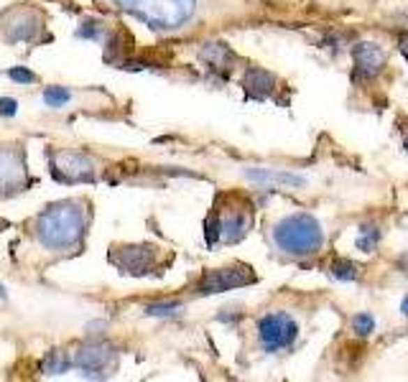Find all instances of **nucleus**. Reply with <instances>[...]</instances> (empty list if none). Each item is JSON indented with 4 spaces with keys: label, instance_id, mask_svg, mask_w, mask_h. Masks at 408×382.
<instances>
[{
    "label": "nucleus",
    "instance_id": "16",
    "mask_svg": "<svg viewBox=\"0 0 408 382\" xmlns=\"http://www.w3.org/2000/svg\"><path fill=\"white\" fill-rule=\"evenodd\" d=\"M151 314V316H174V314H179L181 311V306L179 303H151L149 309H146Z\"/></svg>",
    "mask_w": 408,
    "mask_h": 382
},
{
    "label": "nucleus",
    "instance_id": "23",
    "mask_svg": "<svg viewBox=\"0 0 408 382\" xmlns=\"http://www.w3.org/2000/svg\"><path fill=\"white\" fill-rule=\"evenodd\" d=\"M0 298H6V288L0 286Z\"/></svg>",
    "mask_w": 408,
    "mask_h": 382
},
{
    "label": "nucleus",
    "instance_id": "14",
    "mask_svg": "<svg viewBox=\"0 0 408 382\" xmlns=\"http://www.w3.org/2000/svg\"><path fill=\"white\" fill-rule=\"evenodd\" d=\"M69 367H72V360H69V354L61 352V349L46 354L44 365H41L44 375H61V372H67Z\"/></svg>",
    "mask_w": 408,
    "mask_h": 382
},
{
    "label": "nucleus",
    "instance_id": "17",
    "mask_svg": "<svg viewBox=\"0 0 408 382\" xmlns=\"http://www.w3.org/2000/svg\"><path fill=\"white\" fill-rule=\"evenodd\" d=\"M352 326H355L357 334H370L372 329V316H368V314H357L355 319H352Z\"/></svg>",
    "mask_w": 408,
    "mask_h": 382
},
{
    "label": "nucleus",
    "instance_id": "15",
    "mask_svg": "<svg viewBox=\"0 0 408 382\" xmlns=\"http://www.w3.org/2000/svg\"><path fill=\"white\" fill-rule=\"evenodd\" d=\"M69 92L67 89H61V87H49L44 92V100H46V105L49 107H61V105H67L69 102Z\"/></svg>",
    "mask_w": 408,
    "mask_h": 382
},
{
    "label": "nucleus",
    "instance_id": "1",
    "mask_svg": "<svg viewBox=\"0 0 408 382\" xmlns=\"http://www.w3.org/2000/svg\"><path fill=\"white\" fill-rule=\"evenodd\" d=\"M89 224V209L84 201H59V204L46 206L36 217V237L38 243L49 250H72L82 243Z\"/></svg>",
    "mask_w": 408,
    "mask_h": 382
},
{
    "label": "nucleus",
    "instance_id": "20",
    "mask_svg": "<svg viewBox=\"0 0 408 382\" xmlns=\"http://www.w3.org/2000/svg\"><path fill=\"white\" fill-rule=\"evenodd\" d=\"M401 52H403V56H406V59H408V36L401 41Z\"/></svg>",
    "mask_w": 408,
    "mask_h": 382
},
{
    "label": "nucleus",
    "instance_id": "2",
    "mask_svg": "<svg viewBox=\"0 0 408 382\" xmlns=\"http://www.w3.org/2000/svg\"><path fill=\"white\" fill-rule=\"evenodd\" d=\"M271 243L286 257L304 260V257H314L322 252V247H324V227L314 214L291 212L273 224Z\"/></svg>",
    "mask_w": 408,
    "mask_h": 382
},
{
    "label": "nucleus",
    "instance_id": "8",
    "mask_svg": "<svg viewBox=\"0 0 408 382\" xmlns=\"http://www.w3.org/2000/svg\"><path fill=\"white\" fill-rule=\"evenodd\" d=\"M255 283V275L248 265H232V268H220V270H207L199 283V293H222V291H232V288L248 286Z\"/></svg>",
    "mask_w": 408,
    "mask_h": 382
},
{
    "label": "nucleus",
    "instance_id": "10",
    "mask_svg": "<svg viewBox=\"0 0 408 382\" xmlns=\"http://www.w3.org/2000/svg\"><path fill=\"white\" fill-rule=\"evenodd\" d=\"M52 171L61 181H92L95 178V163L82 153H59L54 158Z\"/></svg>",
    "mask_w": 408,
    "mask_h": 382
},
{
    "label": "nucleus",
    "instance_id": "12",
    "mask_svg": "<svg viewBox=\"0 0 408 382\" xmlns=\"http://www.w3.org/2000/svg\"><path fill=\"white\" fill-rule=\"evenodd\" d=\"M355 64L357 74H365L368 79H372L386 64V54L380 52L375 44H360V49L355 52Z\"/></svg>",
    "mask_w": 408,
    "mask_h": 382
},
{
    "label": "nucleus",
    "instance_id": "9",
    "mask_svg": "<svg viewBox=\"0 0 408 382\" xmlns=\"http://www.w3.org/2000/svg\"><path fill=\"white\" fill-rule=\"evenodd\" d=\"M69 360L75 367L92 375V372H103V369L110 367L112 360H115V352L107 344H82L69 354Z\"/></svg>",
    "mask_w": 408,
    "mask_h": 382
},
{
    "label": "nucleus",
    "instance_id": "5",
    "mask_svg": "<svg viewBox=\"0 0 408 382\" xmlns=\"http://www.w3.org/2000/svg\"><path fill=\"white\" fill-rule=\"evenodd\" d=\"M255 331H258V342L266 352H281V349H289L296 342L299 323L286 311H271V314L258 319Z\"/></svg>",
    "mask_w": 408,
    "mask_h": 382
},
{
    "label": "nucleus",
    "instance_id": "22",
    "mask_svg": "<svg viewBox=\"0 0 408 382\" xmlns=\"http://www.w3.org/2000/svg\"><path fill=\"white\" fill-rule=\"evenodd\" d=\"M403 314L408 316V296H406V301H403Z\"/></svg>",
    "mask_w": 408,
    "mask_h": 382
},
{
    "label": "nucleus",
    "instance_id": "11",
    "mask_svg": "<svg viewBox=\"0 0 408 382\" xmlns=\"http://www.w3.org/2000/svg\"><path fill=\"white\" fill-rule=\"evenodd\" d=\"M26 184V169L21 155H13V151L0 153V194L18 191V186Z\"/></svg>",
    "mask_w": 408,
    "mask_h": 382
},
{
    "label": "nucleus",
    "instance_id": "18",
    "mask_svg": "<svg viewBox=\"0 0 408 382\" xmlns=\"http://www.w3.org/2000/svg\"><path fill=\"white\" fill-rule=\"evenodd\" d=\"M15 112H18V102L10 97H3L0 100V115H15Z\"/></svg>",
    "mask_w": 408,
    "mask_h": 382
},
{
    "label": "nucleus",
    "instance_id": "4",
    "mask_svg": "<svg viewBox=\"0 0 408 382\" xmlns=\"http://www.w3.org/2000/svg\"><path fill=\"white\" fill-rule=\"evenodd\" d=\"M252 212L250 206L240 201V204H227V206H215V212L209 217V243L222 240V243L232 245L243 240L250 229Z\"/></svg>",
    "mask_w": 408,
    "mask_h": 382
},
{
    "label": "nucleus",
    "instance_id": "6",
    "mask_svg": "<svg viewBox=\"0 0 408 382\" xmlns=\"http://www.w3.org/2000/svg\"><path fill=\"white\" fill-rule=\"evenodd\" d=\"M110 263H115L128 275H146L158 265V247L153 245H118L110 252Z\"/></svg>",
    "mask_w": 408,
    "mask_h": 382
},
{
    "label": "nucleus",
    "instance_id": "19",
    "mask_svg": "<svg viewBox=\"0 0 408 382\" xmlns=\"http://www.w3.org/2000/svg\"><path fill=\"white\" fill-rule=\"evenodd\" d=\"M10 77H13L15 82H36V74L26 72V69H21V66H15L13 72H10Z\"/></svg>",
    "mask_w": 408,
    "mask_h": 382
},
{
    "label": "nucleus",
    "instance_id": "7",
    "mask_svg": "<svg viewBox=\"0 0 408 382\" xmlns=\"http://www.w3.org/2000/svg\"><path fill=\"white\" fill-rule=\"evenodd\" d=\"M41 26V13L31 8H10L0 18V31L6 33L8 41H36Z\"/></svg>",
    "mask_w": 408,
    "mask_h": 382
},
{
    "label": "nucleus",
    "instance_id": "13",
    "mask_svg": "<svg viewBox=\"0 0 408 382\" xmlns=\"http://www.w3.org/2000/svg\"><path fill=\"white\" fill-rule=\"evenodd\" d=\"M271 84H273V77L268 72H263V69H250L248 77H245V87H248V92L252 97H266Z\"/></svg>",
    "mask_w": 408,
    "mask_h": 382
},
{
    "label": "nucleus",
    "instance_id": "21",
    "mask_svg": "<svg viewBox=\"0 0 408 382\" xmlns=\"http://www.w3.org/2000/svg\"><path fill=\"white\" fill-rule=\"evenodd\" d=\"M403 146H406V153H408V125L403 128Z\"/></svg>",
    "mask_w": 408,
    "mask_h": 382
},
{
    "label": "nucleus",
    "instance_id": "3",
    "mask_svg": "<svg viewBox=\"0 0 408 382\" xmlns=\"http://www.w3.org/2000/svg\"><path fill=\"white\" fill-rule=\"evenodd\" d=\"M153 31H176L192 18L197 0H112Z\"/></svg>",
    "mask_w": 408,
    "mask_h": 382
}]
</instances>
